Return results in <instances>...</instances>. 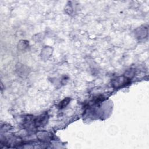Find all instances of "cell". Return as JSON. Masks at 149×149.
<instances>
[{"label": "cell", "mask_w": 149, "mask_h": 149, "mask_svg": "<svg viewBox=\"0 0 149 149\" xmlns=\"http://www.w3.org/2000/svg\"><path fill=\"white\" fill-rule=\"evenodd\" d=\"M130 79L124 76L116 77L112 80V85L115 88H120L130 83Z\"/></svg>", "instance_id": "obj_1"}, {"label": "cell", "mask_w": 149, "mask_h": 149, "mask_svg": "<svg viewBox=\"0 0 149 149\" xmlns=\"http://www.w3.org/2000/svg\"><path fill=\"white\" fill-rule=\"evenodd\" d=\"M47 120H48L47 113H44L37 116L33 120V122L36 127H39V126H42L43 125H44L47 122Z\"/></svg>", "instance_id": "obj_2"}, {"label": "cell", "mask_w": 149, "mask_h": 149, "mask_svg": "<svg viewBox=\"0 0 149 149\" xmlns=\"http://www.w3.org/2000/svg\"><path fill=\"white\" fill-rule=\"evenodd\" d=\"M70 101V98H69V97H67V98L63 99L58 104V108H60V109H62V108H65L69 104Z\"/></svg>", "instance_id": "obj_3"}]
</instances>
